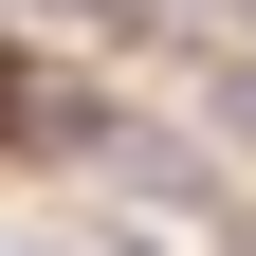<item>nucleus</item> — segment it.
Wrapping results in <instances>:
<instances>
[{
  "label": "nucleus",
  "mask_w": 256,
  "mask_h": 256,
  "mask_svg": "<svg viewBox=\"0 0 256 256\" xmlns=\"http://www.w3.org/2000/svg\"><path fill=\"white\" fill-rule=\"evenodd\" d=\"M55 74H74V55H55L37 18H0V165H37V110H55Z\"/></svg>",
  "instance_id": "nucleus-1"
}]
</instances>
